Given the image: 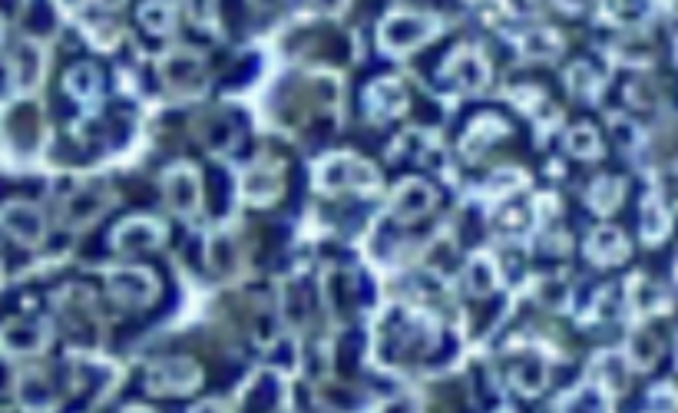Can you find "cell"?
I'll return each mask as SVG.
<instances>
[{
  "instance_id": "cell-1",
  "label": "cell",
  "mask_w": 678,
  "mask_h": 413,
  "mask_svg": "<svg viewBox=\"0 0 678 413\" xmlns=\"http://www.w3.org/2000/svg\"><path fill=\"white\" fill-rule=\"evenodd\" d=\"M441 30V17L434 13H421V10H394L381 20V30H378V40H381V50L394 53V56H404L418 47H424L434 33Z\"/></svg>"
},
{
  "instance_id": "cell-2",
  "label": "cell",
  "mask_w": 678,
  "mask_h": 413,
  "mask_svg": "<svg viewBox=\"0 0 678 413\" xmlns=\"http://www.w3.org/2000/svg\"><path fill=\"white\" fill-rule=\"evenodd\" d=\"M315 186L321 193H345V189H355V193H374L381 186V176L374 166H368L364 159L358 156H328L315 166Z\"/></svg>"
},
{
  "instance_id": "cell-3",
  "label": "cell",
  "mask_w": 678,
  "mask_h": 413,
  "mask_svg": "<svg viewBox=\"0 0 678 413\" xmlns=\"http://www.w3.org/2000/svg\"><path fill=\"white\" fill-rule=\"evenodd\" d=\"M106 288L126 308H146L160 295L156 275L146 271V268H110L106 271Z\"/></svg>"
},
{
  "instance_id": "cell-4",
  "label": "cell",
  "mask_w": 678,
  "mask_h": 413,
  "mask_svg": "<svg viewBox=\"0 0 678 413\" xmlns=\"http://www.w3.org/2000/svg\"><path fill=\"white\" fill-rule=\"evenodd\" d=\"M203 381V371L196 361L189 358H170V361H160L150 368V378H146V391L150 394H189L196 391Z\"/></svg>"
},
{
  "instance_id": "cell-5",
  "label": "cell",
  "mask_w": 678,
  "mask_h": 413,
  "mask_svg": "<svg viewBox=\"0 0 678 413\" xmlns=\"http://www.w3.org/2000/svg\"><path fill=\"white\" fill-rule=\"evenodd\" d=\"M50 344V324L37 318H17L0 328V351L7 358H30Z\"/></svg>"
},
{
  "instance_id": "cell-6",
  "label": "cell",
  "mask_w": 678,
  "mask_h": 413,
  "mask_svg": "<svg viewBox=\"0 0 678 413\" xmlns=\"http://www.w3.org/2000/svg\"><path fill=\"white\" fill-rule=\"evenodd\" d=\"M163 193H166L170 208H176L179 215H196L199 206H203V179L189 163H179V166L166 169Z\"/></svg>"
},
{
  "instance_id": "cell-7",
  "label": "cell",
  "mask_w": 678,
  "mask_h": 413,
  "mask_svg": "<svg viewBox=\"0 0 678 413\" xmlns=\"http://www.w3.org/2000/svg\"><path fill=\"white\" fill-rule=\"evenodd\" d=\"M156 66H160V76L166 80V86H173V90H179V93L199 90V83H203V76H206V63H203V56L193 53V50H170V53L160 56Z\"/></svg>"
},
{
  "instance_id": "cell-8",
  "label": "cell",
  "mask_w": 678,
  "mask_h": 413,
  "mask_svg": "<svg viewBox=\"0 0 678 413\" xmlns=\"http://www.w3.org/2000/svg\"><path fill=\"white\" fill-rule=\"evenodd\" d=\"M444 76L451 80L456 90L480 93L486 86V80H490V63H486V56L476 47H460V50H453L451 60L444 63Z\"/></svg>"
},
{
  "instance_id": "cell-9",
  "label": "cell",
  "mask_w": 678,
  "mask_h": 413,
  "mask_svg": "<svg viewBox=\"0 0 678 413\" xmlns=\"http://www.w3.org/2000/svg\"><path fill=\"white\" fill-rule=\"evenodd\" d=\"M0 228L20 245H40L47 235V218L33 203H7L0 208Z\"/></svg>"
},
{
  "instance_id": "cell-10",
  "label": "cell",
  "mask_w": 678,
  "mask_h": 413,
  "mask_svg": "<svg viewBox=\"0 0 678 413\" xmlns=\"http://www.w3.org/2000/svg\"><path fill=\"white\" fill-rule=\"evenodd\" d=\"M110 206H113V193L106 186H83L63 203V225L66 228H86Z\"/></svg>"
},
{
  "instance_id": "cell-11",
  "label": "cell",
  "mask_w": 678,
  "mask_h": 413,
  "mask_svg": "<svg viewBox=\"0 0 678 413\" xmlns=\"http://www.w3.org/2000/svg\"><path fill=\"white\" fill-rule=\"evenodd\" d=\"M47 73V50L37 40H23L10 56V80L17 93H33Z\"/></svg>"
},
{
  "instance_id": "cell-12",
  "label": "cell",
  "mask_w": 678,
  "mask_h": 413,
  "mask_svg": "<svg viewBox=\"0 0 678 413\" xmlns=\"http://www.w3.org/2000/svg\"><path fill=\"white\" fill-rule=\"evenodd\" d=\"M163 238H166V225H163L160 218L136 215V218H126V221L113 231V248L133 255V251H150V248H156Z\"/></svg>"
},
{
  "instance_id": "cell-13",
  "label": "cell",
  "mask_w": 678,
  "mask_h": 413,
  "mask_svg": "<svg viewBox=\"0 0 678 413\" xmlns=\"http://www.w3.org/2000/svg\"><path fill=\"white\" fill-rule=\"evenodd\" d=\"M17 404L23 407V413H53L60 397L43 371H23L17 378Z\"/></svg>"
},
{
  "instance_id": "cell-14",
  "label": "cell",
  "mask_w": 678,
  "mask_h": 413,
  "mask_svg": "<svg viewBox=\"0 0 678 413\" xmlns=\"http://www.w3.org/2000/svg\"><path fill=\"white\" fill-rule=\"evenodd\" d=\"M364 103H368L371 120L381 123V120H391V116H401V113H404V106H408V90H404L401 80L384 76V80H374V83L368 86Z\"/></svg>"
},
{
  "instance_id": "cell-15",
  "label": "cell",
  "mask_w": 678,
  "mask_h": 413,
  "mask_svg": "<svg viewBox=\"0 0 678 413\" xmlns=\"http://www.w3.org/2000/svg\"><path fill=\"white\" fill-rule=\"evenodd\" d=\"M434 189L428 186V183H418V179H408L404 186H398V193H394V199H391V215L398 218V221H414V218H421L424 211H431L434 208Z\"/></svg>"
},
{
  "instance_id": "cell-16",
  "label": "cell",
  "mask_w": 678,
  "mask_h": 413,
  "mask_svg": "<svg viewBox=\"0 0 678 413\" xmlns=\"http://www.w3.org/2000/svg\"><path fill=\"white\" fill-rule=\"evenodd\" d=\"M281 193V173L278 166H251L245 176H242V196L255 206H268L275 203Z\"/></svg>"
},
{
  "instance_id": "cell-17",
  "label": "cell",
  "mask_w": 678,
  "mask_h": 413,
  "mask_svg": "<svg viewBox=\"0 0 678 413\" xmlns=\"http://www.w3.org/2000/svg\"><path fill=\"white\" fill-rule=\"evenodd\" d=\"M510 381H513V388L523 391L526 397L540 394V391L546 388V361H543V354L533 351V348H526L523 358L510 368Z\"/></svg>"
},
{
  "instance_id": "cell-18",
  "label": "cell",
  "mask_w": 678,
  "mask_h": 413,
  "mask_svg": "<svg viewBox=\"0 0 678 413\" xmlns=\"http://www.w3.org/2000/svg\"><path fill=\"white\" fill-rule=\"evenodd\" d=\"M463 281H466V291H470V295L486 298V295L496 291V285H500V268H496V261H493L486 251H480V255L470 258Z\"/></svg>"
},
{
  "instance_id": "cell-19",
  "label": "cell",
  "mask_w": 678,
  "mask_h": 413,
  "mask_svg": "<svg viewBox=\"0 0 678 413\" xmlns=\"http://www.w3.org/2000/svg\"><path fill=\"white\" fill-rule=\"evenodd\" d=\"M500 136H506V123L496 120V116H480V120L466 130V136H463V156L476 159V156H480L486 146H493Z\"/></svg>"
},
{
  "instance_id": "cell-20",
  "label": "cell",
  "mask_w": 678,
  "mask_h": 413,
  "mask_svg": "<svg viewBox=\"0 0 678 413\" xmlns=\"http://www.w3.org/2000/svg\"><path fill=\"white\" fill-rule=\"evenodd\" d=\"M559 47H563L559 33L543 30V27L526 30V33H523V40H520V53H523V56H530V60H546V56H556V53H559Z\"/></svg>"
},
{
  "instance_id": "cell-21",
  "label": "cell",
  "mask_w": 678,
  "mask_h": 413,
  "mask_svg": "<svg viewBox=\"0 0 678 413\" xmlns=\"http://www.w3.org/2000/svg\"><path fill=\"white\" fill-rule=\"evenodd\" d=\"M66 90H70L76 100H83V103L96 100V96H100V73H96V66H90V63L73 66V70L66 73Z\"/></svg>"
},
{
  "instance_id": "cell-22",
  "label": "cell",
  "mask_w": 678,
  "mask_h": 413,
  "mask_svg": "<svg viewBox=\"0 0 678 413\" xmlns=\"http://www.w3.org/2000/svg\"><path fill=\"white\" fill-rule=\"evenodd\" d=\"M586 251H589V258H596V261H616V258L626 255V245H623V235H619V231L599 228V231H593Z\"/></svg>"
},
{
  "instance_id": "cell-23",
  "label": "cell",
  "mask_w": 678,
  "mask_h": 413,
  "mask_svg": "<svg viewBox=\"0 0 678 413\" xmlns=\"http://www.w3.org/2000/svg\"><path fill=\"white\" fill-rule=\"evenodd\" d=\"M140 20L153 30V33H170L173 30V20H176V10L170 3H146L140 10Z\"/></svg>"
},
{
  "instance_id": "cell-24",
  "label": "cell",
  "mask_w": 678,
  "mask_h": 413,
  "mask_svg": "<svg viewBox=\"0 0 678 413\" xmlns=\"http://www.w3.org/2000/svg\"><path fill=\"white\" fill-rule=\"evenodd\" d=\"M206 255H209V265H213L216 271H228V268H232V261H235L232 238H228V235H213V238H209Z\"/></svg>"
},
{
  "instance_id": "cell-25",
  "label": "cell",
  "mask_w": 678,
  "mask_h": 413,
  "mask_svg": "<svg viewBox=\"0 0 678 413\" xmlns=\"http://www.w3.org/2000/svg\"><path fill=\"white\" fill-rule=\"evenodd\" d=\"M213 153H226L228 146L235 143V126L228 123V120H223V116H216L213 123H209V133H206V140H203Z\"/></svg>"
},
{
  "instance_id": "cell-26",
  "label": "cell",
  "mask_w": 678,
  "mask_h": 413,
  "mask_svg": "<svg viewBox=\"0 0 678 413\" xmlns=\"http://www.w3.org/2000/svg\"><path fill=\"white\" fill-rule=\"evenodd\" d=\"M569 149L576 156H596L599 153V140H596V133L589 126H579V130L569 133Z\"/></svg>"
},
{
  "instance_id": "cell-27",
  "label": "cell",
  "mask_w": 678,
  "mask_h": 413,
  "mask_svg": "<svg viewBox=\"0 0 678 413\" xmlns=\"http://www.w3.org/2000/svg\"><path fill=\"white\" fill-rule=\"evenodd\" d=\"M520 186H526V176L520 173V169H500L493 179H490V189H496L500 196H506V193H516Z\"/></svg>"
},
{
  "instance_id": "cell-28",
  "label": "cell",
  "mask_w": 678,
  "mask_h": 413,
  "mask_svg": "<svg viewBox=\"0 0 678 413\" xmlns=\"http://www.w3.org/2000/svg\"><path fill=\"white\" fill-rule=\"evenodd\" d=\"M589 203L596 208H603V211H609V208L619 203V183H596L593 193H589Z\"/></svg>"
},
{
  "instance_id": "cell-29",
  "label": "cell",
  "mask_w": 678,
  "mask_h": 413,
  "mask_svg": "<svg viewBox=\"0 0 678 413\" xmlns=\"http://www.w3.org/2000/svg\"><path fill=\"white\" fill-rule=\"evenodd\" d=\"M189 413H232V407L223 401H206V404H196Z\"/></svg>"
},
{
  "instance_id": "cell-30",
  "label": "cell",
  "mask_w": 678,
  "mask_h": 413,
  "mask_svg": "<svg viewBox=\"0 0 678 413\" xmlns=\"http://www.w3.org/2000/svg\"><path fill=\"white\" fill-rule=\"evenodd\" d=\"M388 413H421L414 407V401H398L394 407H388Z\"/></svg>"
},
{
  "instance_id": "cell-31",
  "label": "cell",
  "mask_w": 678,
  "mask_h": 413,
  "mask_svg": "<svg viewBox=\"0 0 678 413\" xmlns=\"http://www.w3.org/2000/svg\"><path fill=\"white\" fill-rule=\"evenodd\" d=\"M126 413H153V411H146V407H130Z\"/></svg>"
},
{
  "instance_id": "cell-32",
  "label": "cell",
  "mask_w": 678,
  "mask_h": 413,
  "mask_svg": "<svg viewBox=\"0 0 678 413\" xmlns=\"http://www.w3.org/2000/svg\"><path fill=\"white\" fill-rule=\"evenodd\" d=\"M0 43H3V20H0Z\"/></svg>"
}]
</instances>
